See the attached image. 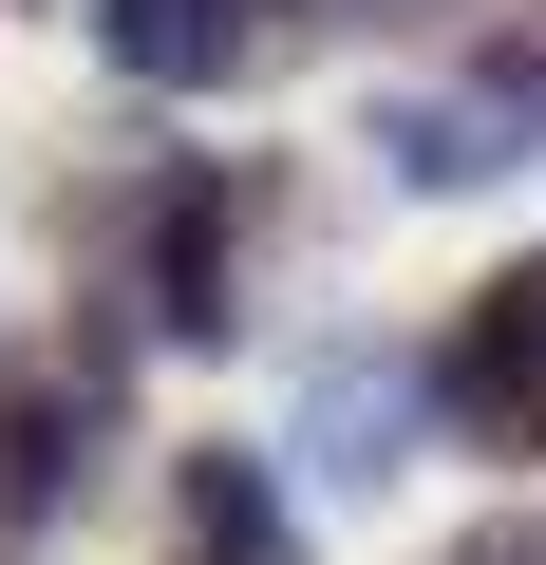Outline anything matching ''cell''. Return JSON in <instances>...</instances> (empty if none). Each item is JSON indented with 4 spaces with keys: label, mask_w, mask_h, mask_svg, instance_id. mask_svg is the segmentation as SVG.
<instances>
[{
    "label": "cell",
    "mask_w": 546,
    "mask_h": 565,
    "mask_svg": "<svg viewBox=\"0 0 546 565\" xmlns=\"http://www.w3.org/2000/svg\"><path fill=\"white\" fill-rule=\"evenodd\" d=\"M415 396H433V434H452V452H508V471L546 452V245H527V264H490L471 302H452V340L415 359Z\"/></svg>",
    "instance_id": "4"
},
{
    "label": "cell",
    "mask_w": 546,
    "mask_h": 565,
    "mask_svg": "<svg viewBox=\"0 0 546 565\" xmlns=\"http://www.w3.org/2000/svg\"><path fill=\"white\" fill-rule=\"evenodd\" d=\"M264 170H226V151H170L151 189H114V282L95 302H132V340H245V302H264Z\"/></svg>",
    "instance_id": "1"
},
{
    "label": "cell",
    "mask_w": 546,
    "mask_h": 565,
    "mask_svg": "<svg viewBox=\"0 0 546 565\" xmlns=\"http://www.w3.org/2000/svg\"><path fill=\"white\" fill-rule=\"evenodd\" d=\"M415 415H433L415 359H358V340H340V359L302 377V452H321V490H396V471H415Z\"/></svg>",
    "instance_id": "5"
},
{
    "label": "cell",
    "mask_w": 546,
    "mask_h": 565,
    "mask_svg": "<svg viewBox=\"0 0 546 565\" xmlns=\"http://www.w3.org/2000/svg\"><path fill=\"white\" fill-rule=\"evenodd\" d=\"M170 490H189V546H207V565H283V546H302V509H283L264 452H189Z\"/></svg>",
    "instance_id": "6"
},
{
    "label": "cell",
    "mask_w": 546,
    "mask_h": 565,
    "mask_svg": "<svg viewBox=\"0 0 546 565\" xmlns=\"http://www.w3.org/2000/svg\"><path fill=\"white\" fill-rule=\"evenodd\" d=\"M114 377H132V321H76L57 359H0V546H39V527H76V509H95Z\"/></svg>",
    "instance_id": "2"
},
{
    "label": "cell",
    "mask_w": 546,
    "mask_h": 565,
    "mask_svg": "<svg viewBox=\"0 0 546 565\" xmlns=\"http://www.w3.org/2000/svg\"><path fill=\"white\" fill-rule=\"evenodd\" d=\"M340 20H433V0H95V57L132 95H245Z\"/></svg>",
    "instance_id": "3"
},
{
    "label": "cell",
    "mask_w": 546,
    "mask_h": 565,
    "mask_svg": "<svg viewBox=\"0 0 546 565\" xmlns=\"http://www.w3.org/2000/svg\"><path fill=\"white\" fill-rule=\"evenodd\" d=\"M189 565H207V546H189Z\"/></svg>",
    "instance_id": "8"
},
{
    "label": "cell",
    "mask_w": 546,
    "mask_h": 565,
    "mask_svg": "<svg viewBox=\"0 0 546 565\" xmlns=\"http://www.w3.org/2000/svg\"><path fill=\"white\" fill-rule=\"evenodd\" d=\"M452 565H546V509H490V527H452Z\"/></svg>",
    "instance_id": "7"
}]
</instances>
